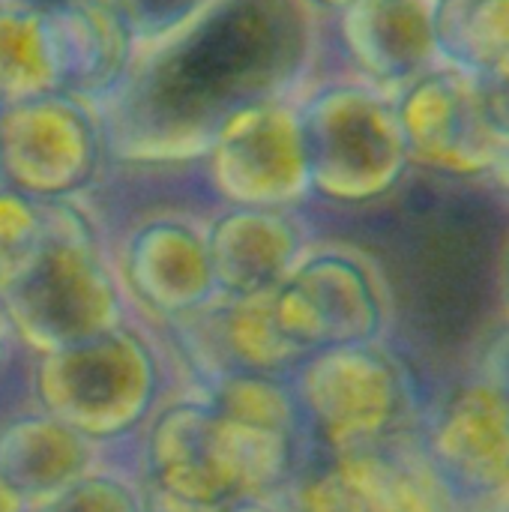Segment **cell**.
Returning a JSON list of instances; mask_svg holds the SVG:
<instances>
[{
  "mask_svg": "<svg viewBox=\"0 0 509 512\" xmlns=\"http://www.w3.org/2000/svg\"><path fill=\"white\" fill-rule=\"evenodd\" d=\"M315 54L309 0H213L192 24L132 57L111 93L126 159L204 153L237 111L288 99Z\"/></svg>",
  "mask_w": 509,
  "mask_h": 512,
  "instance_id": "obj_1",
  "label": "cell"
},
{
  "mask_svg": "<svg viewBox=\"0 0 509 512\" xmlns=\"http://www.w3.org/2000/svg\"><path fill=\"white\" fill-rule=\"evenodd\" d=\"M297 408L324 462L384 447L426 417L414 369L384 339L306 354Z\"/></svg>",
  "mask_w": 509,
  "mask_h": 512,
  "instance_id": "obj_2",
  "label": "cell"
},
{
  "mask_svg": "<svg viewBox=\"0 0 509 512\" xmlns=\"http://www.w3.org/2000/svg\"><path fill=\"white\" fill-rule=\"evenodd\" d=\"M132 57L135 42L105 0L63 9L0 6V105L48 93L111 96Z\"/></svg>",
  "mask_w": 509,
  "mask_h": 512,
  "instance_id": "obj_3",
  "label": "cell"
},
{
  "mask_svg": "<svg viewBox=\"0 0 509 512\" xmlns=\"http://www.w3.org/2000/svg\"><path fill=\"white\" fill-rule=\"evenodd\" d=\"M312 195L333 204H372L411 171L396 99L366 81H336L300 105Z\"/></svg>",
  "mask_w": 509,
  "mask_h": 512,
  "instance_id": "obj_4",
  "label": "cell"
},
{
  "mask_svg": "<svg viewBox=\"0 0 509 512\" xmlns=\"http://www.w3.org/2000/svg\"><path fill=\"white\" fill-rule=\"evenodd\" d=\"M279 330L303 351L381 342L390 327V294L375 261L351 246L303 252L273 291Z\"/></svg>",
  "mask_w": 509,
  "mask_h": 512,
  "instance_id": "obj_5",
  "label": "cell"
},
{
  "mask_svg": "<svg viewBox=\"0 0 509 512\" xmlns=\"http://www.w3.org/2000/svg\"><path fill=\"white\" fill-rule=\"evenodd\" d=\"M420 447L450 512H509V402L480 378L426 408Z\"/></svg>",
  "mask_w": 509,
  "mask_h": 512,
  "instance_id": "obj_6",
  "label": "cell"
},
{
  "mask_svg": "<svg viewBox=\"0 0 509 512\" xmlns=\"http://www.w3.org/2000/svg\"><path fill=\"white\" fill-rule=\"evenodd\" d=\"M204 153L213 189L234 207L288 210L312 195L300 105L291 99L237 111Z\"/></svg>",
  "mask_w": 509,
  "mask_h": 512,
  "instance_id": "obj_7",
  "label": "cell"
},
{
  "mask_svg": "<svg viewBox=\"0 0 509 512\" xmlns=\"http://www.w3.org/2000/svg\"><path fill=\"white\" fill-rule=\"evenodd\" d=\"M99 129L78 96L48 93L0 105V177L27 198H63L96 177Z\"/></svg>",
  "mask_w": 509,
  "mask_h": 512,
  "instance_id": "obj_8",
  "label": "cell"
},
{
  "mask_svg": "<svg viewBox=\"0 0 509 512\" xmlns=\"http://www.w3.org/2000/svg\"><path fill=\"white\" fill-rule=\"evenodd\" d=\"M411 168L444 177H489L504 138L495 132L480 81L438 63L393 93Z\"/></svg>",
  "mask_w": 509,
  "mask_h": 512,
  "instance_id": "obj_9",
  "label": "cell"
},
{
  "mask_svg": "<svg viewBox=\"0 0 509 512\" xmlns=\"http://www.w3.org/2000/svg\"><path fill=\"white\" fill-rule=\"evenodd\" d=\"M300 495L309 512H450L423 456L420 429L324 462Z\"/></svg>",
  "mask_w": 509,
  "mask_h": 512,
  "instance_id": "obj_10",
  "label": "cell"
},
{
  "mask_svg": "<svg viewBox=\"0 0 509 512\" xmlns=\"http://www.w3.org/2000/svg\"><path fill=\"white\" fill-rule=\"evenodd\" d=\"M339 39L366 84L396 93L441 63L438 0H351Z\"/></svg>",
  "mask_w": 509,
  "mask_h": 512,
  "instance_id": "obj_11",
  "label": "cell"
},
{
  "mask_svg": "<svg viewBox=\"0 0 509 512\" xmlns=\"http://www.w3.org/2000/svg\"><path fill=\"white\" fill-rule=\"evenodd\" d=\"M213 279L246 297L279 288L306 252V237L288 210L234 207L207 240Z\"/></svg>",
  "mask_w": 509,
  "mask_h": 512,
  "instance_id": "obj_12",
  "label": "cell"
},
{
  "mask_svg": "<svg viewBox=\"0 0 509 512\" xmlns=\"http://www.w3.org/2000/svg\"><path fill=\"white\" fill-rule=\"evenodd\" d=\"M12 285L24 318L51 333L90 327L111 303L99 267L75 243H48Z\"/></svg>",
  "mask_w": 509,
  "mask_h": 512,
  "instance_id": "obj_13",
  "label": "cell"
},
{
  "mask_svg": "<svg viewBox=\"0 0 509 512\" xmlns=\"http://www.w3.org/2000/svg\"><path fill=\"white\" fill-rule=\"evenodd\" d=\"M129 264L141 291L165 306H186L213 282L207 240L174 222L144 228L132 243Z\"/></svg>",
  "mask_w": 509,
  "mask_h": 512,
  "instance_id": "obj_14",
  "label": "cell"
},
{
  "mask_svg": "<svg viewBox=\"0 0 509 512\" xmlns=\"http://www.w3.org/2000/svg\"><path fill=\"white\" fill-rule=\"evenodd\" d=\"M441 63L486 81L509 78V0H438Z\"/></svg>",
  "mask_w": 509,
  "mask_h": 512,
  "instance_id": "obj_15",
  "label": "cell"
},
{
  "mask_svg": "<svg viewBox=\"0 0 509 512\" xmlns=\"http://www.w3.org/2000/svg\"><path fill=\"white\" fill-rule=\"evenodd\" d=\"M48 246L33 198L0 186V282H15Z\"/></svg>",
  "mask_w": 509,
  "mask_h": 512,
  "instance_id": "obj_16",
  "label": "cell"
},
{
  "mask_svg": "<svg viewBox=\"0 0 509 512\" xmlns=\"http://www.w3.org/2000/svg\"><path fill=\"white\" fill-rule=\"evenodd\" d=\"M132 42L156 45L192 24L213 0H105Z\"/></svg>",
  "mask_w": 509,
  "mask_h": 512,
  "instance_id": "obj_17",
  "label": "cell"
},
{
  "mask_svg": "<svg viewBox=\"0 0 509 512\" xmlns=\"http://www.w3.org/2000/svg\"><path fill=\"white\" fill-rule=\"evenodd\" d=\"M474 378L489 384L495 393H501L509 402V318L501 327H495L492 336L486 339Z\"/></svg>",
  "mask_w": 509,
  "mask_h": 512,
  "instance_id": "obj_18",
  "label": "cell"
},
{
  "mask_svg": "<svg viewBox=\"0 0 509 512\" xmlns=\"http://www.w3.org/2000/svg\"><path fill=\"white\" fill-rule=\"evenodd\" d=\"M480 81V93H483V105H486V114L495 126V132L507 141L509 138V78L507 81H486V78H477Z\"/></svg>",
  "mask_w": 509,
  "mask_h": 512,
  "instance_id": "obj_19",
  "label": "cell"
},
{
  "mask_svg": "<svg viewBox=\"0 0 509 512\" xmlns=\"http://www.w3.org/2000/svg\"><path fill=\"white\" fill-rule=\"evenodd\" d=\"M489 180H492L501 192H507L509 195V138L501 144V150H498V159H495V165H492V171H489Z\"/></svg>",
  "mask_w": 509,
  "mask_h": 512,
  "instance_id": "obj_20",
  "label": "cell"
},
{
  "mask_svg": "<svg viewBox=\"0 0 509 512\" xmlns=\"http://www.w3.org/2000/svg\"><path fill=\"white\" fill-rule=\"evenodd\" d=\"M87 0H3V6L15 9H63V6H78Z\"/></svg>",
  "mask_w": 509,
  "mask_h": 512,
  "instance_id": "obj_21",
  "label": "cell"
},
{
  "mask_svg": "<svg viewBox=\"0 0 509 512\" xmlns=\"http://www.w3.org/2000/svg\"><path fill=\"white\" fill-rule=\"evenodd\" d=\"M312 6H321V9H330V12H339V9H345L351 0H309Z\"/></svg>",
  "mask_w": 509,
  "mask_h": 512,
  "instance_id": "obj_22",
  "label": "cell"
},
{
  "mask_svg": "<svg viewBox=\"0 0 509 512\" xmlns=\"http://www.w3.org/2000/svg\"><path fill=\"white\" fill-rule=\"evenodd\" d=\"M504 300H507V309H509V246H507V255H504Z\"/></svg>",
  "mask_w": 509,
  "mask_h": 512,
  "instance_id": "obj_23",
  "label": "cell"
},
{
  "mask_svg": "<svg viewBox=\"0 0 509 512\" xmlns=\"http://www.w3.org/2000/svg\"><path fill=\"white\" fill-rule=\"evenodd\" d=\"M0 6H3V0H0Z\"/></svg>",
  "mask_w": 509,
  "mask_h": 512,
  "instance_id": "obj_24",
  "label": "cell"
}]
</instances>
